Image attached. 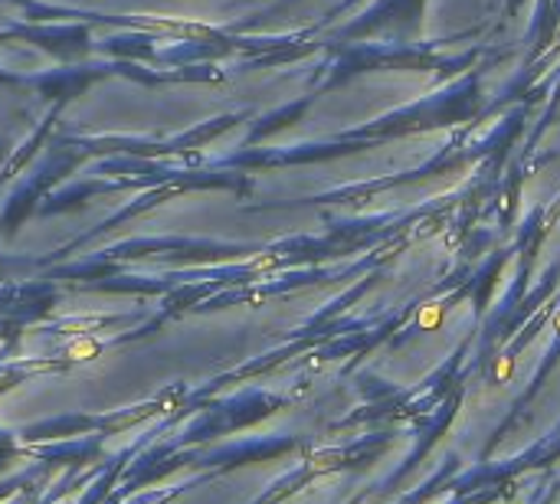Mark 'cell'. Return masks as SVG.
<instances>
[{
    "label": "cell",
    "mask_w": 560,
    "mask_h": 504,
    "mask_svg": "<svg viewBox=\"0 0 560 504\" xmlns=\"http://www.w3.org/2000/svg\"><path fill=\"white\" fill-rule=\"evenodd\" d=\"M7 157H10V141L0 138V161H7Z\"/></svg>",
    "instance_id": "7"
},
{
    "label": "cell",
    "mask_w": 560,
    "mask_h": 504,
    "mask_svg": "<svg viewBox=\"0 0 560 504\" xmlns=\"http://www.w3.org/2000/svg\"><path fill=\"white\" fill-rule=\"evenodd\" d=\"M82 161H85V154L79 148L66 144L62 138L49 141L43 148V154L30 164L26 177L10 190V200L0 210V236L10 239L26 223V216H33L39 210V203L79 171Z\"/></svg>",
    "instance_id": "1"
},
{
    "label": "cell",
    "mask_w": 560,
    "mask_h": 504,
    "mask_svg": "<svg viewBox=\"0 0 560 504\" xmlns=\"http://www.w3.org/2000/svg\"><path fill=\"white\" fill-rule=\"evenodd\" d=\"M423 321H427V325H430V321L436 325V321H440V312H427V315H423Z\"/></svg>",
    "instance_id": "8"
},
{
    "label": "cell",
    "mask_w": 560,
    "mask_h": 504,
    "mask_svg": "<svg viewBox=\"0 0 560 504\" xmlns=\"http://www.w3.org/2000/svg\"><path fill=\"white\" fill-rule=\"evenodd\" d=\"M59 112H62V105H52L49 112H46V118L30 131V138L7 157V164H3V174H0V187L10 180V177H16L26 164H33L36 157H39V148H46L49 141V134H52V128H56V118H59Z\"/></svg>",
    "instance_id": "6"
},
{
    "label": "cell",
    "mask_w": 560,
    "mask_h": 504,
    "mask_svg": "<svg viewBox=\"0 0 560 504\" xmlns=\"http://www.w3.org/2000/svg\"><path fill=\"white\" fill-rule=\"evenodd\" d=\"M56 305V285L52 279H33V282H7L0 285V318H13L20 325L36 321L49 315Z\"/></svg>",
    "instance_id": "4"
},
{
    "label": "cell",
    "mask_w": 560,
    "mask_h": 504,
    "mask_svg": "<svg viewBox=\"0 0 560 504\" xmlns=\"http://www.w3.org/2000/svg\"><path fill=\"white\" fill-rule=\"evenodd\" d=\"M138 184L128 180V177H82V180H66L59 184L43 203H39V216H56V213H69V210H79L85 207L92 197H102V194H118V190H135Z\"/></svg>",
    "instance_id": "5"
},
{
    "label": "cell",
    "mask_w": 560,
    "mask_h": 504,
    "mask_svg": "<svg viewBox=\"0 0 560 504\" xmlns=\"http://www.w3.org/2000/svg\"><path fill=\"white\" fill-rule=\"evenodd\" d=\"M249 246H233L223 239H200V236H141V239H125L108 249H98L102 259L108 262H138V259H161L171 266H207V262H223L230 256H243Z\"/></svg>",
    "instance_id": "2"
},
{
    "label": "cell",
    "mask_w": 560,
    "mask_h": 504,
    "mask_svg": "<svg viewBox=\"0 0 560 504\" xmlns=\"http://www.w3.org/2000/svg\"><path fill=\"white\" fill-rule=\"evenodd\" d=\"M121 79V59H85V62H59L56 69L43 72H20V89L36 92L52 105H66L85 95L102 79Z\"/></svg>",
    "instance_id": "3"
}]
</instances>
